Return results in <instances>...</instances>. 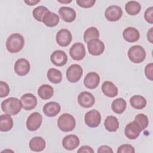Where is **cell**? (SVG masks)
Instances as JSON below:
<instances>
[{
    "instance_id": "cell-1",
    "label": "cell",
    "mask_w": 153,
    "mask_h": 153,
    "mask_svg": "<svg viewBox=\"0 0 153 153\" xmlns=\"http://www.w3.org/2000/svg\"><path fill=\"white\" fill-rule=\"evenodd\" d=\"M25 45L23 36L18 33H13L8 36L6 41L7 50L11 53L20 51Z\"/></svg>"
},
{
    "instance_id": "cell-2",
    "label": "cell",
    "mask_w": 153,
    "mask_h": 153,
    "mask_svg": "<svg viewBox=\"0 0 153 153\" xmlns=\"http://www.w3.org/2000/svg\"><path fill=\"white\" fill-rule=\"evenodd\" d=\"M22 108L21 100L16 97H11L3 100L1 103V109L5 114L11 115L17 114Z\"/></svg>"
},
{
    "instance_id": "cell-3",
    "label": "cell",
    "mask_w": 153,
    "mask_h": 153,
    "mask_svg": "<svg viewBox=\"0 0 153 153\" xmlns=\"http://www.w3.org/2000/svg\"><path fill=\"white\" fill-rule=\"evenodd\" d=\"M76 125L74 117L68 113L61 115L57 120V126L60 130L64 132H69L73 130Z\"/></svg>"
},
{
    "instance_id": "cell-4",
    "label": "cell",
    "mask_w": 153,
    "mask_h": 153,
    "mask_svg": "<svg viewBox=\"0 0 153 153\" xmlns=\"http://www.w3.org/2000/svg\"><path fill=\"white\" fill-rule=\"evenodd\" d=\"M128 59L134 63H140L144 61L146 57V51L140 45H135L131 46L128 50Z\"/></svg>"
},
{
    "instance_id": "cell-5",
    "label": "cell",
    "mask_w": 153,
    "mask_h": 153,
    "mask_svg": "<svg viewBox=\"0 0 153 153\" xmlns=\"http://www.w3.org/2000/svg\"><path fill=\"white\" fill-rule=\"evenodd\" d=\"M83 74L82 67L78 64L71 65L66 70V78L70 82L75 83L78 82Z\"/></svg>"
},
{
    "instance_id": "cell-6",
    "label": "cell",
    "mask_w": 153,
    "mask_h": 153,
    "mask_svg": "<svg viewBox=\"0 0 153 153\" xmlns=\"http://www.w3.org/2000/svg\"><path fill=\"white\" fill-rule=\"evenodd\" d=\"M101 118L102 117L100 112L96 109H92L85 114L84 121L87 126L91 128H95L98 127L100 124Z\"/></svg>"
},
{
    "instance_id": "cell-7",
    "label": "cell",
    "mask_w": 153,
    "mask_h": 153,
    "mask_svg": "<svg viewBox=\"0 0 153 153\" xmlns=\"http://www.w3.org/2000/svg\"><path fill=\"white\" fill-rule=\"evenodd\" d=\"M42 121V115L38 112H33L27 117L26 127L27 130L30 131H36L40 127Z\"/></svg>"
},
{
    "instance_id": "cell-8",
    "label": "cell",
    "mask_w": 153,
    "mask_h": 153,
    "mask_svg": "<svg viewBox=\"0 0 153 153\" xmlns=\"http://www.w3.org/2000/svg\"><path fill=\"white\" fill-rule=\"evenodd\" d=\"M72 39V33L67 29H62L57 32L56 35L57 43L61 47L68 46Z\"/></svg>"
},
{
    "instance_id": "cell-9",
    "label": "cell",
    "mask_w": 153,
    "mask_h": 153,
    "mask_svg": "<svg viewBox=\"0 0 153 153\" xmlns=\"http://www.w3.org/2000/svg\"><path fill=\"white\" fill-rule=\"evenodd\" d=\"M87 48L90 54L93 56H99L103 53L105 45L100 39H93L88 42Z\"/></svg>"
},
{
    "instance_id": "cell-10",
    "label": "cell",
    "mask_w": 153,
    "mask_h": 153,
    "mask_svg": "<svg viewBox=\"0 0 153 153\" xmlns=\"http://www.w3.org/2000/svg\"><path fill=\"white\" fill-rule=\"evenodd\" d=\"M69 54L75 60H81L85 56V49L84 44L81 42L74 44L69 49Z\"/></svg>"
},
{
    "instance_id": "cell-11",
    "label": "cell",
    "mask_w": 153,
    "mask_h": 153,
    "mask_svg": "<svg viewBox=\"0 0 153 153\" xmlns=\"http://www.w3.org/2000/svg\"><path fill=\"white\" fill-rule=\"evenodd\" d=\"M123 15L121 8L118 5H111L108 7L105 12L106 19L110 22H115L121 19Z\"/></svg>"
},
{
    "instance_id": "cell-12",
    "label": "cell",
    "mask_w": 153,
    "mask_h": 153,
    "mask_svg": "<svg viewBox=\"0 0 153 153\" xmlns=\"http://www.w3.org/2000/svg\"><path fill=\"white\" fill-rule=\"evenodd\" d=\"M14 72L19 76L27 75L30 69V65L29 61L25 58H20L17 60L14 67Z\"/></svg>"
},
{
    "instance_id": "cell-13",
    "label": "cell",
    "mask_w": 153,
    "mask_h": 153,
    "mask_svg": "<svg viewBox=\"0 0 153 153\" xmlns=\"http://www.w3.org/2000/svg\"><path fill=\"white\" fill-rule=\"evenodd\" d=\"M78 102L80 106L88 108L93 106L95 103L94 96L88 91H82L78 96Z\"/></svg>"
},
{
    "instance_id": "cell-14",
    "label": "cell",
    "mask_w": 153,
    "mask_h": 153,
    "mask_svg": "<svg viewBox=\"0 0 153 153\" xmlns=\"http://www.w3.org/2000/svg\"><path fill=\"white\" fill-rule=\"evenodd\" d=\"M51 63L56 66H64L68 61V56L66 53L61 50L54 51L50 56Z\"/></svg>"
},
{
    "instance_id": "cell-15",
    "label": "cell",
    "mask_w": 153,
    "mask_h": 153,
    "mask_svg": "<svg viewBox=\"0 0 153 153\" xmlns=\"http://www.w3.org/2000/svg\"><path fill=\"white\" fill-rule=\"evenodd\" d=\"M22 108L26 111L34 109L37 105V99L32 93H26L22 96L20 99Z\"/></svg>"
},
{
    "instance_id": "cell-16",
    "label": "cell",
    "mask_w": 153,
    "mask_h": 153,
    "mask_svg": "<svg viewBox=\"0 0 153 153\" xmlns=\"http://www.w3.org/2000/svg\"><path fill=\"white\" fill-rule=\"evenodd\" d=\"M141 131L139 125L133 121L126 125L124 129V134L128 139L133 140L139 137Z\"/></svg>"
},
{
    "instance_id": "cell-17",
    "label": "cell",
    "mask_w": 153,
    "mask_h": 153,
    "mask_svg": "<svg viewBox=\"0 0 153 153\" xmlns=\"http://www.w3.org/2000/svg\"><path fill=\"white\" fill-rule=\"evenodd\" d=\"M79 145V139L75 134H69L64 137L62 140V145L67 150L72 151L76 148Z\"/></svg>"
},
{
    "instance_id": "cell-18",
    "label": "cell",
    "mask_w": 153,
    "mask_h": 153,
    "mask_svg": "<svg viewBox=\"0 0 153 153\" xmlns=\"http://www.w3.org/2000/svg\"><path fill=\"white\" fill-rule=\"evenodd\" d=\"M100 82V76L99 74L95 72H90L88 73L84 79V85L89 89H94L96 88Z\"/></svg>"
},
{
    "instance_id": "cell-19",
    "label": "cell",
    "mask_w": 153,
    "mask_h": 153,
    "mask_svg": "<svg viewBox=\"0 0 153 153\" xmlns=\"http://www.w3.org/2000/svg\"><path fill=\"white\" fill-rule=\"evenodd\" d=\"M60 105L56 102H50L45 103L43 107L44 114L49 117L56 116L60 112Z\"/></svg>"
},
{
    "instance_id": "cell-20",
    "label": "cell",
    "mask_w": 153,
    "mask_h": 153,
    "mask_svg": "<svg viewBox=\"0 0 153 153\" xmlns=\"http://www.w3.org/2000/svg\"><path fill=\"white\" fill-rule=\"evenodd\" d=\"M59 14L62 19L67 23L72 22L76 19L75 11L68 7H60L59 10Z\"/></svg>"
},
{
    "instance_id": "cell-21",
    "label": "cell",
    "mask_w": 153,
    "mask_h": 153,
    "mask_svg": "<svg viewBox=\"0 0 153 153\" xmlns=\"http://www.w3.org/2000/svg\"><path fill=\"white\" fill-rule=\"evenodd\" d=\"M123 36L126 41L128 42H134L139 40L140 33L137 29L133 27H127L124 30Z\"/></svg>"
},
{
    "instance_id": "cell-22",
    "label": "cell",
    "mask_w": 153,
    "mask_h": 153,
    "mask_svg": "<svg viewBox=\"0 0 153 153\" xmlns=\"http://www.w3.org/2000/svg\"><path fill=\"white\" fill-rule=\"evenodd\" d=\"M29 148L34 152H41L43 151L46 146L45 140L40 136L32 137L29 143Z\"/></svg>"
},
{
    "instance_id": "cell-23",
    "label": "cell",
    "mask_w": 153,
    "mask_h": 153,
    "mask_svg": "<svg viewBox=\"0 0 153 153\" xmlns=\"http://www.w3.org/2000/svg\"><path fill=\"white\" fill-rule=\"evenodd\" d=\"M102 91L107 97H114L118 94V88L115 84L109 81H105L102 85Z\"/></svg>"
},
{
    "instance_id": "cell-24",
    "label": "cell",
    "mask_w": 153,
    "mask_h": 153,
    "mask_svg": "<svg viewBox=\"0 0 153 153\" xmlns=\"http://www.w3.org/2000/svg\"><path fill=\"white\" fill-rule=\"evenodd\" d=\"M59 16L50 11L47 12L42 19V22L44 24L49 27H53L57 26L59 23Z\"/></svg>"
},
{
    "instance_id": "cell-25",
    "label": "cell",
    "mask_w": 153,
    "mask_h": 153,
    "mask_svg": "<svg viewBox=\"0 0 153 153\" xmlns=\"http://www.w3.org/2000/svg\"><path fill=\"white\" fill-rule=\"evenodd\" d=\"M13 126V120L11 115L5 114L0 116V130L6 132L10 130Z\"/></svg>"
},
{
    "instance_id": "cell-26",
    "label": "cell",
    "mask_w": 153,
    "mask_h": 153,
    "mask_svg": "<svg viewBox=\"0 0 153 153\" xmlns=\"http://www.w3.org/2000/svg\"><path fill=\"white\" fill-rule=\"evenodd\" d=\"M54 94L53 88L48 84H42L38 89V94L43 100L50 99Z\"/></svg>"
},
{
    "instance_id": "cell-27",
    "label": "cell",
    "mask_w": 153,
    "mask_h": 153,
    "mask_svg": "<svg viewBox=\"0 0 153 153\" xmlns=\"http://www.w3.org/2000/svg\"><path fill=\"white\" fill-rule=\"evenodd\" d=\"M104 126L106 130L109 132H115L119 128V122L114 116H108L105 120Z\"/></svg>"
},
{
    "instance_id": "cell-28",
    "label": "cell",
    "mask_w": 153,
    "mask_h": 153,
    "mask_svg": "<svg viewBox=\"0 0 153 153\" xmlns=\"http://www.w3.org/2000/svg\"><path fill=\"white\" fill-rule=\"evenodd\" d=\"M131 106L136 109H142L146 105V99L140 95H134L130 99Z\"/></svg>"
},
{
    "instance_id": "cell-29",
    "label": "cell",
    "mask_w": 153,
    "mask_h": 153,
    "mask_svg": "<svg viewBox=\"0 0 153 153\" xmlns=\"http://www.w3.org/2000/svg\"><path fill=\"white\" fill-rule=\"evenodd\" d=\"M127 103L126 100L123 98H118L115 99L112 104V110L116 114H121L124 112L126 109Z\"/></svg>"
},
{
    "instance_id": "cell-30",
    "label": "cell",
    "mask_w": 153,
    "mask_h": 153,
    "mask_svg": "<svg viewBox=\"0 0 153 153\" xmlns=\"http://www.w3.org/2000/svg\"><path fill=\"white\" fill-rule=\"evenodd\" d=\"M126 11L130 16H135L139 14L141 10L140 4L136 1H130L125 5Z\"/></svg>"
},
{
    "instance_id": "cell-31",
    "label": "cell",
    "mask_w": 153,
    "mask_h": 153,
    "mask_svg": "<svg viewBox=\"0 0 153 153\" xmlns=\"http://www.w3.org/2000/svg\"><path fill=\"white\" fill-rule=\"evenodd\" d=\"M47 76L48 79L54 84H59L62 80V72L55 68H50L47 73Z\"/></svg>"
},
{
    "instance_id": "cell-32",
    "label": "cell",
    "mask_w": 153,
    "mask_h": 153,
    "mask_svg": "<svg viewBox=\"0 0 153 153\" xmlns=\"http://www.w3.org/2000/svg\"><path fill=\"white\" fill-rule=\"evenodd\" d=\"M84 41L88 43L91 39H98L99 37V32L95 27H90L86 29L84 33Z\"/></svg>"
},
{
    "instance_id": "cell-33",
    "label": "cell",
    "mask_w": 153,
    "mask_h": 153,
    "mask_svg": "<svg viewBox=\"0 0 153 153\" xmlns=\"http://www.w3.org/2000/svg\"><path fill=\"white\" fill-rule=\"evenodd\" d=\"M48 11L49 10L46 7L40 5L33 9L32 11V15L36 21L42 22L43 17Z\"/></svg>"
},
{
    "instance_id": "cell-34",
    "label": "cell",
    "mask_w": 153,
    "mask_h": 153,
    "mask_svg": "<svg viewBox=\"0 0 153 153\" xmlns=\"http://www.w3.org/2000/svg\"><path fill=\"white\" fill-rule=\"evenodd\" d=\"M134 121L139 125L142 131L145 129L149 124V120L147 116L141 113L136 115Z\"/></svg>"
},
{
    "instance_id": "cell-35",
    "label": "cell",
    "mask_w": 153,
    "mask_h": 153,
    "mask_svg": "<svg viewBox=\"0 0 153 153\" xmlns=\"http://www.w3.org/2000/svg\"><path fill=\"white\" fill-rule=\"evenodd\" d=\"M10 93V87L8 84L3 81H0V97L1 98L6 97Z\"/></svg>"
},
{
    "instance_id": "cell-36",
    "label": "cell",
    "mask_w": 153,
    "mask_h": 153,
    "mask_svg": "<svg viewBox=\"0 0 153 153\" xmlns=\"http://www.w3.org/2000/svg\"><path fill=\"white\" fill-rule=\"evenodd\" d=\"M135 152L134 147L130 144H124L120 146L118 148V153H134Z\"/></svg>"
},
{
    "instance_id": "cell-37",
    "label": "cell",
    "mask_w": 153,
    "mask_h": 153,
    "mask_svg": "<svg viewBox=\"0 0 153 153\" xmlns=\"http://www.w3.org/2000/svg\"><path fill=\"white\" fill-rule=\"evenodd\" d=\"M76 4L82 8H91L92 7L95 2V0H76Z\"/></svg>"
},
{
    "instance_id": "cell-38",
    "label": "cell",
    "mask_w": 153,
    "mask_h": 153,
    "mask_svg": "<svg viewBox=\"0 0 153 153\" xmlns=\"http://www.w3.org/2000/svg\"><path fill=\"white\" fill-rule=\"evenodd\" d=\"M144 18L145 20L150 23H153V7H151L145 10L144 14Z\"/></svg>"
},
{
    "instance_id": "cell-39",
    "label": "cell",
    "mask_w": 153,
    "mask_h": 153,
    "mask_svg": "<svg viewBox=\"0 0 153 153\" xmlns=\"http://www.w3.org/2000/svg\"><path fill=\"white\" fill-rule=\"evenodd\" d=\"M152 72H153V63H148L145 66V74L146 78L150 81H152V78H153Z\"/></svg>"
},
{
    "instance_id": "cell-40",
    "label": "cell",
    "mask_w": 153,
    "mask_h": 153,
    "mask_svg": "<svg viewBox=\"0 0 153 153\" xmlns=\"http://www.w3.org/2000/svg\"><path fill=\"white\" fill-rule=\"evenodd\" d=\"M78 153L81 152V153H85V152H88V153H94V150L92 149V148H91L89 146L87 145H84L82 146L81 147H80L79 148V149L77 151Z\"/></svg>"
},
{
    "instance_id": "cell-41",
    "label": "cell",
    "mask_w": 153,
    "mask_h": 153,
    "mask_svg": "<svg viewBox=\"0 0 153 153\" xmlns=\"http://www.w3.org/2000/svg\"><path fill=\"white\" fill-rule=\"evenodd\" d=\"M97 152L98 153H104V152L112 153L113 151L111 149V148H110L109 146H108L107 145H102L98 148Z\"/></svg>"
},
{
    "instance_id": "cell-42",
    "label": "cell",
    "mask_w": 153,
    "mask_h": 153,
    "mask_svg": "<svg viewBox=\"0 0 153 153\" xmlns=\"http://www.w3.org/2000/svg\"><path fill=\"white\" fill-rule=\"evenodd\" d=\"M153 27H151L150 29L148 30V33H147V39L152 44V39H153V36H152V33H153Z\"/></svg>"
},
{
    "instance_id": "cell-43",
    "label": "cell",
    "mask_w": 153,
    "mask_h": 153,
    "mask_svg": "<svg viewBox=\"0 0 153 153\" xmlns=\"http://www.w3.org/2000/svg\"><path fill=\"white\" fill-rule=\"evenodd\" d=\"M40 2L39 0H33V1H25V2L28 5L30 6H33Z\"/></svg>"
},
{
    "instance_id": "cell-44",
    "label": "cell",
    "mask_w": 153,
    "mask_h": 153,
    "mask_svg": "<svg viewBox=\"0 0 153 153\" xmlns=\"http://www.w3.org/2000/svg\"><path fill=\"white\" fill-rule=\"evenodd\" d=\"M58 2H60V3H62V4H68V3H70L71 2H72L71 0L70 1H60V0H58Z\"/></svg>"
}]
</instances>
